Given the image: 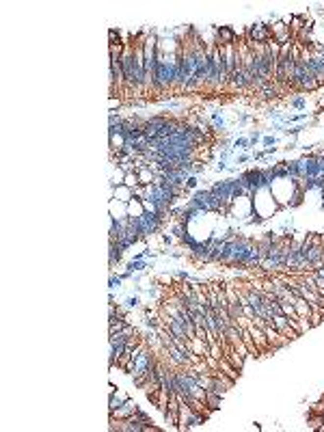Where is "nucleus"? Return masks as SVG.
<instances>
[{"instance_id": "obj_3", "label": "nucleus", "mask_w": 324, "mask_h": 432, "mask_svg": "<svg viewBox=\"0 0 324 432\" xmlns=\"http://www.w3.org/2000/svg\"><path fill=\"white\" fill-rule=\"evenodd\" d=\"M244 39L251 41V43H268L270 39H272V32H270V26H264L262 22H257V24H253V26H248L246 29Z\"/></svg>"}, {"instance_id": "obj_15", "label": "nucleus", "mask_w": 324, "mask_h": 432, "mask_svg": "<svg viewBox=\"0 0 324 432\" xmlns=\"http://www.w3.org/2000/svg\"><path fill=\"white\" fill-rule=\"evenodd\" d=\"M292 104H294V106H302V97H296V100L292 102Z\"/></svg>"}, {"instance_id": "obj_7", "label": "nucleus", "mask_w": 324, "mask_h": 432, "mask_svg": "<svg viewBox=\"0 0 324 432\" xmlns=\"http://www.w3.org/2000/svg\"><path fill=\"white\" fill-rule=\"evenodd\" d=\"M214 41L218 43V46L227 48V46H234V43L238 41V37H236L234 29H229V26H220V29H216V39Z\"/></svg>"}, {"instance_id": "obj_9", "label": "nucleus", "mask_w": 324, "mask_h": 432, "mask_svg": "<svg viewBox=\"0 0 324 432\" xmlns=\"http://www.w3.org/2000/svg\"><path fill=\"white\" fill-rule=\"evenodd\" d=\"M136 411H138L136 404H134L132 400H126V404H123L121 408H117L115 413H110V419H130Z\"/></svg>"}, {"instance_id": "obj_2", "label": "nucleus", "mask_w": 324, "mask_h": 432, "mask_svg": "<svg viewBox=\"0 0 324 432\" xmlns=\"http://www.w3.org/2000/svg\"><path fill=\"white\" fill-rule=\"evenodd\" d=\"M205 415L194 411V408H190L186 402H180V424H177V428L180 430H186V428H194V426H201L205 422Z\"/></svg>"}, {"instance_id": "obj_6", "label": "nucleus", "mask_w": 324, "mask_h": 432, "mask_svg": "<svg viewBox=\"0 0 324 432\" xmlns=\"http://www.w3.org/2000/svg\"><path fill=\"white\" fill-rule=\"evenodd\" d=\"M272 326L277 329L281 335L283 337H288V340L292 342V340H296L298 337V333H296L294 329L290 326V320H288V316H283V314H279V316H274L272 318Z\"/></svg>"}, {"instance_id": "obj_1", "label": "nucleus", "mask_w": 324, "mask_h": 432, "mask_svg": "<svg viewBox=\"0 0 324 432\" xmlns=\"http://www.w3.org/2000/svg\"><path fill=\"white\" fill-rule=\"evenodd\" d=\"M162 214L158 212H151V210H145L138 214V229H140V236H151L156 233L158 229L162 227Z\"/></svg>"}, {"instance_id": "obj_11", "label": "nucleus", "mask_w": 324, "mask_h": 432, "mask_svg": "<svg viewBox=\"0 0 324 432\" xmlns=\"http://www.w3.org/2000/svg\"><path fill=\"white\" fill-rule=\"evenodd\" d=\"M121 255H123V249H119L117 247V242H110V264H115V261H119L121 259Z\"/></svg>"}, {"instance_id": "obj_10", "label": "nucleus", "mask_w": 324, "mask_h": 432, "mask_svg": "<svg viewBox=\"0 0 324 432\" xmlns=\"http://www.w3.org/2000/svg\"><path fill=\"white\" fill-rule=\"evenodd\" d=\"M220 400H223V396H218L214 391H205V406L208 408H212V411L220 408Z\"/></svg>"}, {"instance_id": "obj_4", "label": "nucleus", "mask_w": 324, "mask_h": 432, "mask_svg": "<svg viewBox=\"0 0 324 432\" xmlns=\"http://www.w3.org/2000/svg\"><path fill=\"white\" fill-rule=\"evenodd\" d=\"M307 264L311 266V270H316V268L324 264V233L316 236V242L309 249V253H307Z\"/></svg>"}, {"instance_id": "obj_12", "label": "nucleus", "mask_w": 324, "mask_h": 432, "mask_svg": "<svg viewBox=\"0 0 324 432\" xmlns=\"http://www.w3.org/2000/svg\"><path fill=\"white\" fill-rule=\"evenodd\" d=\"M128 398H117L115 393H110V413H115L117 408H121L123 404H126Z\"/></svg>"}, {"instance_id": "obj_8", "label": "nucleus", "mask_w": 324, "mask_h": 432, "mask_svg": "<svg viewBox=\"0 0 324 432\" xmlns=\"http://www.w3.org/2000/svg\"><path fill=\"white\" fill-rule=\"evenodd\" d=\"M270 32H272V39L277 41V43H288V41H292L294 37H292V30H290V26H285L283 22H277V24L270 29Z\"/></svg>"}, {"instance_id": "obj_14", "label": "nucleus", "mask_w": 324, "mask_h": 432, "mask_svg": "<svg viewBox=\"0 0 324 432\" xmlns=\"http://www.w3.org/2000/svg\"><path fill=\"white\" fill-rule=\"evenodd\" d=\"M194 186H197V179L190 175V177H188V182H186V188H194Z\"/></svg>"}, {"instance_id": "obj_5", "label": "nucleus", "mask_w": 324, "mask_h": 432, "mask_svg": "<svg viewBox=\"0 0 324 432\" xmlns=\"http://www.w3.org/2000/svg\"><path fill=\"white\" fill-rule=\"evenodd\" d=\"M253 247V240L248 238H238L234 240V258H231L229 266H244V261L248 258V251Z\"/></svg>"}, {"instance_id": "obj_13", "label": "nucleus", "mask_w": 324, "mask_h": 432, "mask_svg": "<svg viewBox=\"0 0 324 432\" xmlns=\"http://www.w3.org/2000/svg\"><path fill=\"white\" fill-rule=\"evenodd\" d=\"M121 286V279L119 277H110V288H119Z\"/></svg>"}]
</instances>
